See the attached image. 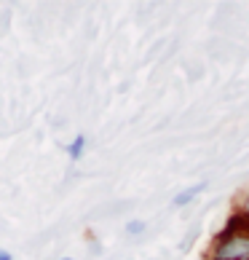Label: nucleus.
Wrapping results in <instances>:
<instances>
[{
  "mask_svg": "<svg viewBox=\"0 0 249 260\" xmlns=\"http://www.w3.org/2000/svg\"><path fill=\"white\" fill-rule=\"evenodd\" d=\"M206 260H249V215L238 212L228 220L209 247Z\"/></svg>",
  "mask_w": 249,
  "mask_h": 260,
  "instance_id": "f257e3e1",
  "label": "nucleus"
},
{
  "mask_svg": "<svg viewBox=\"0 0 249 260\" xmlns=\"http://www.w3.org/2000/svg\"><path fill=\"white\" fill-rule=\"evenodd\" d=\"M0 260H11V255H8L6 249H0Z\"/></svg>",
  "mask_w": 249,
  "mask_h": 260,
  "instance_id": "20e7f679",
  "label": "nucleus"
},
{
  "mask_svg": "<svg viewBox=\"0 0 249 260\" xmlns=\"http://www.w3.org/2000/svg\"><path fill=\"white\" fill-rule=\"evenodd\" d=\"M64 260H73V257H64Z\"/></svg>",
  "mask_w": 249,
  "mask_h": 260,
  "instance_id": "39448f33",
  "label": "nucleus"
},
{
  "mask_svg": "<svg viewBox=\"0 0 249 260\" xmlns=\"http://www.w3.org/2000/svg\"><path fill=\"white\" fill-rule=\"evenodd\" d=\"M83 148H86V137H75V140H73V145L67 148V153H70V158L75 161V158H81V156H83Z\"/></svg>",
  "mask_w": 249,
  "mask_h": 260,
  "instance_id": "7ed1b4c3",
  "label": "nucleus"
},
{
  "mask_svg": "<svg viewBox=\"0 0 249 260\" xmlns=\"http://www.w3.org/2000/svg\"><path fill=\"white\" fill-rule=\"evenodd\" d=\"M201 190H204V185H193V188H185L183 193H180L177 199H174V207H183V204H188L190 199H196Z\"/></svg>",
  "mask_w": 249,
  "mask_h": 260,
  "instance_id": "f03ea898",
  "label": "nucleus"
},
{
  "mask_svg": "<svg viewBox=\"0 0 249 260\" xmlns=\"http://www.w3.org/2000/svg\"><path fill=\"white\" fill-rule=\"evenodd\" d=\"M246 209H249V201H246Z\"/></svg>",
  "mask_w": 249,
  "mask_h": 260,
  "instance_id": "423d86ee",
  "label": "nucleus"
}]
</instances>
